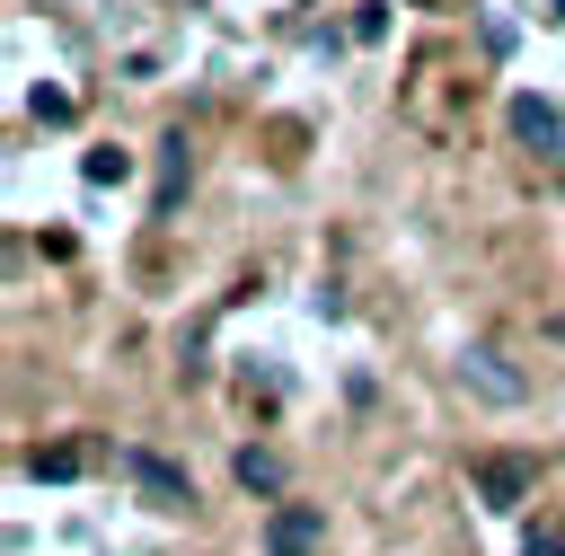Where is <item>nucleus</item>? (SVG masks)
<instances>
[{
	"label": "nucleus",
	"mask_w": 565,
	"mask_h": 556,
	"mask_svg": "<svg viewBox=\"0 0 565 556\" xmlns=\"http://www.w3.org/2000/svg\"><path fill=\"white\" fill-rule=\"evenodd\" d=\"M124 477H132V494H141L150 512H185V503H194L185 468H168L159 450H124Z\"/></svg>",
	"instance_id": "nucleus-1"
},
{
	"label": "nucleus",
	"mask_w": 565,
	"mask_h": 556,
	"mask_svg": "<svg viewBox=\"0 0 565 556\" xmlns=\"http://www.w3.org/2000/svg\"><path fill=\"white\" fill-rule=\"evenodd\" d=\"M477 503H486V512H521V503H530V459H521V450L477 459Z\"/></svg>",
	"instance_id": "nucleus-2"
},
{
	"label": "nucleus",
	"mask_w": 565,
	"mask_h": 556,
	"mask_svg": "<svg viewBox=\"0 0 565 556\" xmlns=\"http://www.w3.org/2000/svg\"><path fill=\"white\" fill-rule=\"evenodd\" d=\"M327 538V503H274L265 521V556H309Z\"/></svg>",
	"instance_id": "nucleus-3"
},
{
	"label": "nucleus",
	"mask_w": 565,
	"mask_h": 556,
	"mask_svg": "<svg viewBox=\"0 0 565 556\" xmlns=\"http://www.w3.org/2000/svg\"><path fill=\"white\" fill-rule=\"evenodd\" d=\"M503 124H512V141H521V150H556V141H565V115H556V97H530V88L503 106Z\"/></svg>",
	"instance_id": "nucleus-4"
},
{
	"label": "nucleus",
	"mask_w": 565,
	"mask_h": 556,
	"mask_svg": "<svg viewBox=\"0 0 565 556\" xmlns=\"http://www.w3.org/2000/svg\"><path fill=\"white\" fill-rule=\"evenodd\" d=\"M459 379H468L477 397H494V406H521V371H503L494 344H468V353H459Z\"/></svg>",
	"instance_id": "nucleus-5"
},
{
	"label": "nucleus",
	"mask_w": 565,
	"mask_h": 556,
	"mask_svg": "<svg viewBox=\"0 0 565 556\" xmlns=\"http://www.w3.org/2000/svg\"><path fill=\"white\" fill-rule=\"evenodd\" d=\"M88 459H97L88 441H53V450H26V477L35 485H71V477H88Z\"/></svg>",
	"instance_id": "nucleus-6"
},
{
	"label": "nucleus",
	"mask_w": 565,
	"mask_h": 556,
	"mask_svg": "<svg viewBox=\"0 0 565 556\" xmlns=\"http://www.w3.org/2000/svg\"><path fill=\"white\" fill-rule=\"evenodd\" d=\"M177 194H185V132H168V141H159V203H150V212L168 221V212H177Z\"/></svg>",
	"instance_id": "nucleus-7"
},
{
	"label": "nucleus",
	"mask_w": 565,
	"mask_h": 556,
	"mask_svg": "<svg viewBox=\"0 0 565 556\" xmlns=\"http://www.w3.org/2000/svg\"><path fill=\"white\" fill-rule=\"evenodd\" d=\"M238 485L247 494H282V459L274 450H238Z\"/></svg>",
	"instance_id": "nucleus-8"
},
{
	"label": "nucleus",
	"mask_w": 565,
	"mask_h": 556,
	"mask_svg": "<svg viewBox=\"0 0 565 556\" xmlns=\"http://www.w3.org/2000/svg\"><path fill=\"white\" fill-rule=\"evenodd\" d=\"M79 177H88V185H124V177H132V150H88Z\"/></svg>",
	"instance_id": "nucleus-9"
},
{
	"label": "nucleus",
	"mask_w": 565,
	"mask_h": 556,
	"mask_svg": "<svg viewBox=\"0 0 565 556\" xmlns=\"http://www.w3.org/2000/svg\"><path fill=\"white\" fill-rule=\"evenodd\" d=\"M380 35H388V0H362L353 9V44H380Z\"/></svg>",
	"instance_id": "nucleus-10"
},
{
	"label": "nucleus",
	"mask_w": 565,
	"mask_h": 556,
	"mask_svg": "<svg viewBox=\"0 0 565 556\" xmlns=\"http://www.w3.org/2000/svg\"><path fill=\"white\" fill-rule=\"evenodd\" d=\"M35 124H71V97L62 88H35Z\"/></svg>",
	"instance_id": "nucleus-11"
},
{
	"label": "nucleus",
	"mask_w": 565,
	"mask_h": 556,
	"mask_svg": "<svg viewBox=\"0 0 565 556\" xmlns=\"http://www.w3.org/2000/svg\"><path fill=\"white\" fill-rule=\"evenodd\" d=\"M521 556H565V538H556V530H530V538H521Z\"/></svg>",
	"instance_id": "nucleus-12"
},
{
	"label": "nucleus",
	"mask_w": 565,
	"mask_h": 556,
	"mask_svg": "<svg viewBox=\"0 0 565 556\" xmlns=\"http://www.w3.org/2000/svg\"><path fill=\"white\" fill-rule=\"evenodd\" d=\"M556 18H565V0H556Z\"/></svg>",
	"instance_id": "nucleus-13"
},
{
	"label": "nucleus",
	"mask_w": 565,
	"mask_h": 556,
	"mask_svg": "<svg viewBox=\"0 0 565 556\" xmlns=\"http://www.w3.org/2000/svg\"><path fill=\"white\" fill-rule=\"evenodd\" d=\"M556 327H565V318H556Z\"/></svg>",
	"instance_id": "nucleus-14"
}]
</instances>
